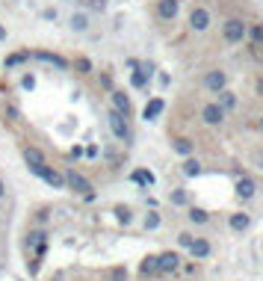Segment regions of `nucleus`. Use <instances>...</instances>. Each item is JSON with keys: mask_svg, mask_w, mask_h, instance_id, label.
<instances>
[{"mask_svg": "<svg viewBox=\"0 0 263 281\" xmlns=\"http://www.w3.org/2000/svg\"><path fill=\"white\" fill-rule=\"evenodd\" d=\"M246 30H249V24H242L239 18H228L222 24V36H225L228 45H239L242 39H246Z\"/></svg>", "mask_w": 263, "mask_h": 281, "instance_id": "1", "label": "nucleus"}, {"mask_svg": "<svg viewBox=\"0 0 263 281\" xmlns=\"http://www.w3.org/2000/svg\"><path fill=\"white\" fill-rule=\"evenodd\" d=\"M30 172L39 175L45 184H50L53 189H65V178H62L57 169H50V166H45V163H42V166H30Z\"/></svg>", "mask_w": 263, "mask_h": 281, "instance_id": "2", "label": "nucleus"}, {"mask_svg": "<svg viewBox=\"0 0 263 281\" xmlns=\"http://www.w3.org/2000/svg\"><path fill=\"white\" fill-rule=\"evenodd\" d=\"M109 130H112V136L121 142L130 139V125H127V116H121V113H109Z\"/></svg>", "mask_w": 263, "mask_h": 281, "instance_id": "3", "label": "nucleus"}, {"mask_svg": "<svg viewBox=\"0 0 263 281\" xmlns=\"http://www.w3.org/2000/svg\"><path fill=\"white\" fill-rule=\"evenodd\" d=\"M62 178H65V187L74 189V192H80V196H89V192H92V184H89V181L77 172V169H68Z\"/></svg>", "mask_w": 263, "mask_h": 281, "instance_id": "4", "label": "nucleus"}, {"mask_svg": "<svg viewBox=\"0 0 263 281\" xmlns=\"http://www.w3.org/2000/svg\"><path fill=\"white\" fill-rule=\"evenodd\" d=\"M225 86H228V74L222 68H213V71H207V74H204V89H207V92L219 95Z\"/></svg>", "mask_w": 263, "mask_h": 281, "instance_id": "5", "label": "nucleus"}, {"mask_svg": "<svg viewBox=\"0 0 263 281\" xmlns=\"http://www.w3.org/2000/svg\"><path fill=\"white\" fill-rule=\"evenodd\" d=\"M190 27L195 33H204V30L210 27V12L204 9V6H195V9L190 12Z\"/></svg>", "mask_w": 263, "mask_h": 281, "instance_id": "6", "label": "nucleus"}, {"mask_svg": "<svg viewBox=\"0 0 263 281\" xmlns=\"http://www.w3.org/2000/svg\"><path fill=\"white\" fill-rule=\"evenodd\" d=\"M201 118H204V125H222L225 121V110L219 104H207L201 110Z\"/></svg>", "mask_w": 263, "mask_h": 281, "instance_id": "7", "label": "nucleus"}, {"mask_svg": "<svg viewBox=\"0 0 263 281\" xmlns=\"http://www.w3.org/2000/svg\"><path fill=\"white\" fill-rule=\"evenodd\" d=\"M157 264H160V275L163 272H172V270H178L180 255L178 252H163V255H157Z\"/></svg>", "mask_w": 263, "mask_h": 281, "instance_id": "8", "label": "nucleus"}, {"mask_svg": "<svg viewBox=\"0 0 263 281\" xmlns=\"http://www.w3.org/2000/svg\"><path fill=\"white\" fill-rule=\"evenodd\" d=\"M27 246H33L36 249V255L42 258L45 249H48V234H45V231H30V234H27Z\"/></svg>", "mask_w": 263, "mask_h": 281, "instance_id": "9", "label": "nucleus"}, {"mask_svg": "<svg viewBox=\"0 0 263 281\" xmlns=\"http://www.w3.org/2000/svg\"><path fill=\"white\" fill-rule=\"evenodd\" d=\"M228 225H231V231L242 234V231H249V228H251V216H249V213H231Z\"/></svg>", "mask_w": 263, "mask_h": 281, "instance_id": "10", "label": "nucleus"}, {"mask_svg": "<svg viewBox=\"0 0 263 281\" xmlns=\"http://www.w3.org/2000/svg\"><path fill=\"white\" fill-rule=\"evenodd\" d=\"M254 192H257V184H254L251 178H239V181H237V196H239L242 201L254 199Z\"/></svg>", "mask_w": 263, "mask_h": 281, "instance_id": "11", "label": "nucleus"}, {"mask_svg": "<svg viewBox=\"0 0 263 281\" xmlns=\"http://www.w3.org/2000/svg\"><path fill=\"white\" fill-rule=\"evenodd\" d=\"M163 110H166L163 98H151V101L145 104V110H142V118H145V121H154V118L160 116V113H163Z\"/></svg>", "mask_w": 263, "mask_h": 281, "instance_id": "12", "label": "nucleus"}, {"mask_svg": "<svg viewBox=\"0 0 263 281\" xmlns=\"http://www.w3.org/2000/svg\"><path fill=\"white\" fill-rule=\"evenodd\" d=\"M190 255H192L195 260H204L207 255H210V243H207L204 237H195V240L190 243Z\"/></svg>", "mask_w": 263, "mask_h": 281, "instance_id": "13", "label": "nucleus"}, {"mask_svg": "<svg viewBox=\"0 0 263 281\" xmlns=\"http://www.w3.org/2000/svg\"><path fill=\"white\" fill-rule=\"evenodd\" d=\"M109 101H112V110H116V113H121V116L130 113V101H127L124 92H109Z\"/></svg>", "mask_w": 263, "mask_h": 281, "instance_id": "14", "label": "nucleus"}, {"mask_svg": "<svg viewBox=\"0 0 263 281\" xmlns=\"http://www.w3.org/2000/svg\"><path fill=\"white\" fill-rule=\"evenodd\" d=\"M157 15L166 18V21H172V18L178 15V0H160V3H157Z\"/></svg>", "mask_w": 263, "mask_h": 281, "instance_id": "15", "label": "nucleus"}, {"mask_svg": "<svg viewBox=\"0 0 263 281\" xmlns=\"http://www.w3.org/2000/svg\"><path fill=\"white\" fill-rule=\"evenodd\" d=\"M24 160H27V166H42L45 163V154L39 151V148H33V145H27L24 148Z\"/></svg>", "mask_w": 263, "mask_h": 281, "instance_id": "16", "label": "nucleus"}, {"mask_svg": "<svg viewBox=\"0 0 263 281\" xmlns=\"http://www.w3.org/2000/svg\"><path fill=\"white\" fill-rule=\"evenodd\" d=\"M172 148H175V154H180V157H190L195 145H192V139H186V136H180V139H175V142H172Z\"/></svg>", "mask_w": 263, "mask_h": 281, "instance_id": "17", "label": "nucleus"}, {"mask_svg": "<svg viewBox=\"0 0 263 281\" xmlns=\"http://www.w3.org/2000/svg\"><path fill=\"white\" fill-rule=\"evenodd\" d=\"M216 104L222 107V110H234V107H237V95L234 92H228V89H222V92H219V101H216Z\"/></svg>", "mask_w": 263, "mask_h": 281, "instance_id": "18", "label": "nucleus"}, {"mask_svg": "<svg viewBox=\"0 0 263 281\" xmlns=\"http://www.w3.org/2000/svg\"><path fill=\"white\" fill-rule=\"evenodd\" d=\"M246 36L251 39L254 47H263V24H251L249 30H246Z\"/></svg>", "mask_w": 263, "mask_h": 281, "instance_id": "19", "label": "nucleus"}, {"mask_svg": "<svg viewBox=\"0 0 263 281\" xmlns=\"http://www.w3.org/2000/svg\"><path fill=\"white\" fill-rule=\"evenodd\" d=\"M139 272H142V275H160V264H157V255L145 258V260H142V267H139Z\"/></svg>", "mask_w": 263, "mask_h": 281, "instance_id": "20", "label": "nucleus"}, {"mask_svg": "<svg viewBox=\"0 0 263 281\" xmlns=\"http://www.w3.org/2000/svg\"><path fill=\"white\" fill-rule=\"evenodd\" d=\"M186 216H190V222H192V225H204V222H210V213L201 210V207H190V213H186Z\"/></svg>", "mask_w": 263, "mask_h": 281, "instance_id": "21", "label": "nucleus"}, {"mask_svg": "<svg viewBox=\"0 0 263 281\" xmlns=\"http://www.w3.org/2000/svg\"><path fill=\"white\" fill-rule=\"evenodd\" d=\"M36 57L42 59V62H50V65H57V68H68V62H65L62 57H57V54H45V50H42V54H36Z\"/></svg>", "mask_w": 263, "mask_h": 281, "instance_id": "22", "label": "nucleus"}, {"mask_svg": "<svg viewBox=\"0 0 263 281\" xmlns=\"http://www.w3.org/2000/svg\"><path fill=\"white\" fill-rule=\"evenodd\" d=\"M133 181H136V184H145V187H151V184H154V175H151L148 169H136V172H133Z\"/></svg>", "mask_w": 263, "mask_h": 281, "instance_id": "23", "label": "nucleus"}, {"mask_svg": "<svg viewBox=\"0 0 263 281\" xmlns=\"http://www.w3.org/2000/svg\"><path fill=\"white\" fill-rule=\"evenodd\" d=\"M183 175L186 178H198L201 175V163H198V160H186V163H183Z\"/></svg>", "mask_w": 263, "mask_h": 281, "instance_id": "24", "label": "nucleus"}, {"mask_svg": "<svg viewBox=\"0 0 263 281\" xmlns=\"http://www.w3.org/2000/svg\"><path fill=\"white\" fill-rule=\"evenodd\" d=\"M157 228H160V213H148V216H145V231H157Z\"/></svg>", "mask_w": 263, "mask_h": 281, "instance_id": "25", "label": "nucleus"}, {"mask_svg": "<svg viewBox=\"0 0 263 281\" xmlns=\"http://www.w3.org/2000/svg\"><path fill=\"white\" fill-rule=\"evenodd\" d=\"M71 27H74V30H80V33H83L86 27H89V18H86V15H71Z\"/></svg>", "mask_w": 263, "mask_h": 281, "instance_id": "26", "label": "nucleus"}, {"mask_svg": "<svg viewBox=\"0 0 263 281\" xmlns=\"http://www.w3.org/2000/svg\"><path fill=\"white\" fill-rule=\"evenodd\" d=\"M109 281H127V267H116L109 272Z\"/></svg>", "mask_w": 263, "mask_h": 281, "instance_id": "27", "label": "nucleus"}, {"mask_svg": "<svg viewBox=\"0 0 263 281\" xmlns=\"http://www.w3.org/2000/svg\"><path fill=\"white\" fill-rule=\"evenodd\" d=\"M145 80H148V74H145V71H133L130 83L136 86V89H142V86H145Z\"/></svg>", "mask_w": 263, "mask_h": 281, "instance_id": "28", "label": "nucleus"}, {"mask_svg": "<svg viewBox=\"0 0 263 281\" xmlns=\"http://www.w3.org/2000/svg\"><path fill=\"white\" fill-rule=\"evenodd\" d=\"M116 216H119V222H124V225H127V222H130V219H133L130 207H116Z\"/></svg>", "mask_w": 263, "mask_h": 281, "instance_id": "29", "label": "nucleus"}, {"mask_svg": "<svg viewBox=\"0 0 263 281\" xmlns=\"http://www.w3.org/2000/svg\"><path fill=\"white\" fill-rule=\"evenodd\" d=\"M172 204H186V192L183 189H175L172 192Z\"/></svg>", "mask_w": 263, "mask_h": 281, "instance_id": "30", "label": "nucleus"}, {"mask_svg": "<svg viewBox=\"0 0 263 281\" xmlns=\"http://www.w3.org/2000/svg\"><path fill=\"white\" fill-rule=\"evenodd\" d=\"M192 240H195V237H192L190 231H183V234H178V243H180L183 249H190V243H192Z\"/></svg>", "mask_w": 263, "mask_h": 281, "instance_id": "31", "label": "nucleus"}, {"mask_svg": "<svg viewBox=\"0 0 263 281\" xmlns=\"http://www.w3.org/2000/svg\"><path fill=\"white\" fill-rule=\"evenodd\" d=\"M21 59H24V54H15V57H9V59H6V65H18Z\"/></svg>", "mask_w": 263, "mask_h": 281, "instance_id": "32", "label": "nucleus"}, {"mask_svg": "<svg viewBox=\"0 0 263 281\" xmlns=\"http://www.w3.org/2000/svg\"><path fill=\"white\" fill-rule=\"evenodd\" d=\"M21 86H24V89H33V86H36V80H33V77H30V74H27L24 80H21Z\"/></svg>", "mask_w": 263, "mask_h": 281, "instance_id": "33", "label": "nucleus"}, {"mask_svg": "<svg viewBox=\"0 0 263 281\" xmlns=\"http://www.w3.org/2000/svg\"><path fill=\"white\" fill-rule=\"evenodd\" d=\"M77 68H80V71H83V74H86V71L92 68V65H89V59H80V62H77Z\"/></svg>", "mask_w": 263, "mask_h": 281, "instance_id": "34", "label": "nucleus"}, {"mask_svg": "<svg viewBox=\"0 0 263 281\" xmlns=\"http://www.w3.org/2000/svg\"><path fill=\"white\" fill-rule=\"evenodd\" d=\"M89 6H95V9H104V0H89Z\"/></svg>", "mask_w": 263, "mask_h": 281, "instance_id": "35", "label": "nucleus"}, {"mask_svg": "<svg viewBox=\"0 0 263 281\" xmlns=\"http://www.w3.org/2000/svg\"><path fill=\"white\" fill-rule=\"evenodd\" d=\"M3 196H6V184H3V181H0V199H3Z\"/></svg>", "mask_w": 263, "mask_h": 281, "instance_id": "36", "label": "nucleus"}, {"mask_svg": "<svg viewBox=\"0 0 263 281\" xmlns=\"http://www.w3.org/2000/svg\"><path fill=\"white\" fill-rule=\"evenodd\" d=\"M254 160H257V166H260V169H263V154H257V157H254Z\"/></svg>", "mask_w": 263, "mask_h": 281, "instance_id": "37", "label": "nucleus"}, {"mask_svg": "<svg viewBox=\"0 0 263 281\" xmlns=\"http://www.w3.org/2000/svg\"><path fill=\"white\" fill-rule=\"evenodd\" d=\"M0 39H6V30H3V27H0Z\"/></svg>", "mask_w": 263, "mask_h": 281, "instance_id": "38", "label": "nucleus"}, {"mask_svg": "<svg viewBox=\"0 0 263 281\" xmlns=\"http://www.w3.org/2000/svg\"><path fill=\"white\" fill-rule=\"evenodd\" d=\"M260 130H263V118H260Z\"/></svg>", "mask_w": 263, "mask_h": 281, "instance_id": "39", "label": "nucleus"}]
</instances>
